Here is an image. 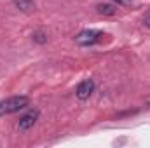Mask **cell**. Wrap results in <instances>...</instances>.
Instances as JSON below:
<instances>
[{
	"label": "cell",
	"mask_w": 150,
	"mask_h": 148,
	"mask_svg": "<svg viewBox=\"0 0 150 148\" xmlns=\"http://www.w3.org/2000/svg\"><path fill=\"white\" fill-rule=\"evenodd\" d=\"M28 101H30L28 96H12V98L0 101V117L23 110L25 106H28Z\"/></svg>",
	"instance_id": "cell-1"
},
{
	"label": "cell",
	"mask_w": 150,
	"mask_h": 148,
	"mask_svg": "<svg viewBox=\"0 0 150 148\" xmlns=\"http://www.w3.org/2000/svg\"><path fill=\"white\" fill-rule=\"evenodd\" d=\"M103 37H105V35H103L101 32H98V30H84V32H80V33L75 37V42H77L79 45L89 47V45L98 44Z\"/></svg>",
	"instance_id": "cell-2"
},
{
	"label": "cell",
	"mask_w": 150,
	"mask_h": 148,
	"mask_svg": "<svg viewBox=\"0 0 150 148\" xmlns=\"http://www.w3.org/2000/svg\"><path fill=\"white\" fill-rule=\"evenodd\" d=\"M93 92H94V82H93L91 78L82 80V82L77 85V91H75V94H77L79 99H87Z\"/></svg>",
	"instance_id": "cell-3"
},
{
	"label": "cell",
	"mask_w": 150,
	"mask_h": 148,
	"mask_svg": "<svg viewBox=\"0 0 150 148\" xmlns=\"http://www.w3.org/2000/svg\"><path fill=\"white\" fill-rule=\"evenodd\" d=\"M37 118H38V111L37 110H32V111H28V113H25V115L19 118V122H18L19 131H28L30 127H33L35 122H37Z\"/></svg>",
	"instance_id": "cell-4"
},
{
	"label": "cell",
	"mask_w": 150,
	"mask_h": 148,
	"mask_svg": "<svg viewBox=\"0 0 150 148\" xmlns=\"http://www.w3.org/2000/svg\"><path fill=\"white\" fill-rule=\"evenodd\" d=\"M96 11L103 16H113L117 12V7L110 5V4H100V5H96Z\"/></svg>",
	"instance_id": "cell-5"
},
{
	"label": "cell",
	"mask_w": 150,
	"mask_h": 148,
	"mask_svg": "<svg viewBox=\"0 0 150 148\" xmlns=\"http://www.w3.org/2000/svg\"><path fill=\"white\" fill-rule=\"evenodd\" d=\"M14 4H16V7H18L19 11H23V12H30V11L35 7L32 0H14Z\"/></svg>",
	"instance_id": "cell-6"
},
{
	"label": "cell",
	"mask_w": 150,
	"mask_h": 148,
	"mask_svg": "<svg viewBox=\"0 0 150 148\" xmlns=\"http://www.w3.org/2000/svg\"><path fill=\"white\" fill-rule=\"evenodd\" d=\"M32 37H33V40L38 42V44H45V42H47V35H45L44 32H35Z\"/></svg>",
	"instance_id": "cell-7"
},
{
	"label": "cell",
	"mask_w": 150,
	"mask_h": 148,
	"mask_svg": "<svg viewBox=\"0 0 150 148\" xmlns=\"http://www.w3.org/2000/svg\"><path fill=\"white\" fill-rule=\"evenodd\" d=\"M113 2H117L119 5H129L131 4V0H113Z\"/></svg>",
	"instance_id": "cell-8"
},
{
	"label": "cell",
	"mask_w": 150,
	"mask_h": 148,
	"mask_svg": "<svg viewBox=\"0 0 150 148\" xmlns=\"http://www.w3.org/2000/svg\"><path fill=\"white\" fill-rule=\"evenodd\" d=\"M143 23H145V26H149V28H150V16L145 18V21H143Z\"/></svg>",
	"instance_id": "cell-9"
}]
</instances>
